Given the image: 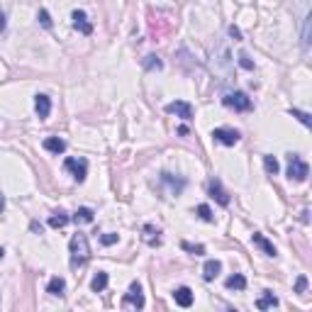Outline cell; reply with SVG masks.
<instances>
[{"mask_svg":"<svg viewBox=\"0 0 312 312\" xmlns=\"http://www.w3.org/2000/svg\"><path fill=\"white\" fill-rule=\"evenodd\" d=\"M37 20L42 22V27H47V30L52 27V17H49V13H47V10H39V15H37Z\"/></svg>","mask_w":312,"mask_h":312,"instance_id":"f546056e","label":"cell"},{"mask_svg":"<svg viewBox=\"0 0 312 312\" xmlns=\"http://www.w3.org/2000/svg\"><path fill=\"white\" fill-rule=\"evenodd\" d=\"M161 181H164V183H169V186L173 188V193H176V195L186 188V181H173V178H171V173H161Z\"/></svg>","mask_w":312,"mask_h":312,"instance_id":"7402d4cb","label":"cell"},{"mask_svg":"<svg viewBox=\"0 0 312 312\" xmlns=\"http://www.w3.org/2000/svg\"><path fill=\"white\" fill-rule=\"evenodd\" d=\"M208 193H210V198H215L222 208H227V205H229V193L222 188V183H220L217 178H212V181L208 183Z\"/></svg>","mask_w":312,"mask_h":312,"instance_id":"52a82bcc","label":"cell"},{"mask_svg":"<svg viewBox=\"0 0 312 312\" xmlns=\"http://www.w3.org/2000/svg\"><path fill=\"white\" fill-rule=\"evenodd\" d=\"M93 220H95V212L90 208H78L76 215H73V222L76 225H90Z\"/></svg>","mask_w":312,"mask_h":312,"instance_id":"2e32d148","label":"cell"},{"mask_svg":"<svg viewBox=\"0 0 312 312\" xmlns=\"http://www.w3.org/2000/svg\"><path fill=\"white\" fill-rule=\"evenodd\" d=\"M256 307H259V310H271V307H278V297H276L273 293H268V290H266V293H263V295L256 300Z\"/></svg>","mask_w":312,"mask_h":312,"instance_id":"ac0fdd59","label":"cell"},{"mask_svg":"<svg viewBox=\"0 0 312 312\" xmlns=\"http://www.w3.org/2000/svg\"><path fill=\"white\" fill-rule=\"evenodd\" d=\"M181 246H183L186 251H191V254H195V256H200V254H205V246H203V244H195V246H193V244H188V242H183Z\"/></svg>","mask_w":312,"mask_h":312,"instance_id":"4316f807","label":"cell"},{"mask_svg":"<svg viewBox=\"0 0 312 312\" xmlns=\"http://www.w3.org/2000/svg\"><path fill=\"white\" fill-rule=\"evenodd\" d=\"M305 288H307V278L300 276V278L295 280V293H305Z\"/></svg>","mask_w":312,"mask_h":312,"instance_id":"4dcf8cb0","label":"cell"},{"mask_svg":"<svg viewBox=\"0 0 312 312\" xmlns=\"http://www.w3.org/2000/svg\"><path fill=\"white\" fill-rule=\"evenodd\" d=\"M212 139L225 144V146H234L239 141V132L232 127H217V129H212Z\"/></svg>","mask_w":312,"mask_h":312,"instance_id":"5b68a950","label":"cell"},{"mask_svg":"<svg viewBox=\"0 0 312 312\" xmlns=\"http://www.w3.org/2000/svg\"><path fill=\"white\" fill-rule=\"evenodd\" d=\"M5 210V195H3V191H0V212Z\"/></svg>","mask_w":312,"mask_h":312,"instance_id":"836d02e7","label":"cell"},{"mask_svg":"<svg viewBox=\"0 0 312 312\" xmlns=\"http://www.w3.org/2000/svg\"><path fill=\"white\" fill-rule=\"evenodd\" d=\"M69 251H71V266H83L88 259H90V244H88V237L76 232L69 242Z\"/></svg>","mask_w":312,"mask_h":312,"instance_id":"6da1fadb","label":"cell"},{"mask_svg":"<svg viewBox=\"0 0 312 312\" xmlns=\"http://www.w3.org/2000/svg\"><path fill=\"white\" fill-rule=\"evenodd\" d=\"M302 49L310 52V17H305V27H302Z\"/></svg>","mask_w":312,"mask_h":312,"instance_id":"484cf974","label":"cell"},{"mask_svg":"<svg viewBox=\"0 0 312 312\" xmlns=\"http://www.w3.org/2000/svg\"><path fill=\"white\" fill-rule=\"evenodd\" d=\"M178 134H181V137H186V134H188V127H186V124H183V127H178Z\"/></svg>","mask_w":312,"mask_h":312,"instance_id":"d590c367","label":"cell"},{"mask_svg":"<svg viewBox=\"0 0 312 312\" xmlns=\"http://www.w3.org/2000/svg\"><path fill=\"white\" fill-rule=\"evenodd\" d=\"M195 212L200 215V220H205V222H212L215 220V215H212V210L208 208V205H198L195 208Z\"/></svg>","mask_w":312,"mask_h":312,"instance_id":"d4e9b609","label":"cell"},{"mask_svg":"<svg viewBox=\"0 0 312 312\" xmlns=\"http://www.w3.org/2000/svg\"><path fill=\"white\" fill-rule=\"evenodd\" d=\"M288 112H290L297 122H302L305 127H312V120H310V115H307V112H302V110H297V107H290Z\"/></svg>","mask_w":312,"mask_h":312,"instance_id":"603a6c76","label":"cell"},{"mask_svg":"<svg viewBox=\"0 0 312 312\" xmlns=\"http://www.w3.org/2000/svg\"><path fill=\"white\" fill-rule=\"evenodd\" d=\"M144 232L154 234V227H151V225H146V227H144ZM149 244H151V246H159V244H161V239H159V237H156V239H149Z\"/></svg>","mask_w":312,"mask_h":312,"instance_id":"1f68e13d","label":"cell"},{"mask_svg":"<svg viewBox=\"0 0 312 312\" xmlns=\"http://www.w3.org/2000/svg\"><path fill=\"white\" fill-rule=\"evenodd\" d=\"M220 271H222V263H220L217 259H208L205 266H203V278H205V280H215V278L220 276Z\"/></svg>","mask_w":312,"mask_h":312,"instance_id":"8fae6325","label":"cell"},{"mask_svg":"<svg viewBox=\"0 0 312 312\" xmlns=\"http://www.w3.org/2000/svg\"><path fill=\"white\" fill-rule=\"evenodd\" d=\"M5 30V15H3V10H0V32Z\"/></svg>","mask_w":312,"mask_h":312,"instance_id":"e575fe53","label":"cell"},{"mask_svg":"<svg viewBox=\"0 0 312 312\" xmlns=\"http://www.w3.org/2000/svg\"><path fill=\"white\" fill-rule=\"evenodd\" d=\"M239 66H242L244 71H254V61H251V59H249V56H246L244 52L239 54Z\"/></svg>","mask_w":312,"mask_h":312,"instance_id":"83f0119b","label":"cell"},{"mask_svg":"<svg viewBox=\"0 0 312 312\" xmlns=\"http://www.w3.org/2000/svg\"><path fill=\"white\" fill-rule=\"evenodd\" d=\"M251 242H254V244H256V246H259V249H261V251L266 254V256H276V246H273V244H271V242H268V239H266L263 234H259V232H254V237H251Z\"/></svg>","mask_w":312,"mask_h":312,"instance_id":"4fadbf2b","label":"cell"},{"mask_svg":"<svg viewBox=\"0 0 312 312\" xmlns=\"http://www.w3.org/2000/svg\"><path fill=\"white\" fill-rule=\"evenodd\" d=\"M64 169H66L78 183H83L86 176H88V161H86V159H66V161H64Z\"/></svg>","mask_w":312,"mask_h":312,"instance_id":"277c9868","label":"cell"},{"mask_svg":"<svg viewBox=\"0 0 312 312\" xmlns=\"http://www.w3.org/2000/svg\"><path fill=\"white\" fill-rule=\"evenodd\" d=\"M263 169H266V173H268V176H276V173H278V169H280V166H278V159H276V156H271V154H266V156H263Z\"/></svg>","mask_w":312,"mask_h":312,"instance_id":"44dd1931","label":"cell"},{"mask_svg":"<svg viewBox=\"0 0 312 312\" xmlns=\"http://www.w3.org/2000/svg\"><path fill=\"white\" fill-rule=\"evenodd\" d=\"M69 220H71V217H69L64 210H59L56 215H52V217H49V227H54V229H61V227H66V225H69Z\"/></svg>","mask_w":312,"mask_h":312,"instance_id":"ffe728a7","label":"cell"},{"mask_svg":"<svg viewBox=\"0 0 312 312\" xmlns=\"http://www.w3.org/2000/svg\"><path fill=\"white\" fill-rule=\"evenodd\" d=\"M44 149L52 151V154H64L66 151V141L61 137H47L44 139Z\"/></svg>","mask_w":312,"mask_h":312,"instance_id":"5bb4252c","label":"cell"},{"mask_svg":"<svg viewBox=\"0 0 312 312\" xmlns=\"http://www.w3.org/2000/svg\"><path fill=\"white\" fill-rule=\"evenodd\" d=\"M222 105H225V107H232V110H237V112H249V110L254 107L251 98H249L246 93H242V90L227 93V95L222 98Z\"/></svg>","mask_w":312,"mask_h":312,"instance_id":"3957f363","label":"cell"},{"mask_svg":"<svg viewBox=\"0 0 312 312\" xmlns=\"http://www.w3.org/2000/svg\"><path fill=\"white\" fill-rule=\"evenodd\" d=\"M229 37H232L234 42H239V39H242V32H239V27H234V25H232V27H229Z\"/></svg>","mask_w":312,"mask_h":312,"instance_id":"d6a6232c","label":"cell"},{"mask_svg":"<svg viewBox=\"0 0 312 312\" xmlns=\"http://www.w3.org/2000/svg\"><path fill=\"white\" fill-rule=\"evenodd\" d=\"M166 112H171V115H176V117H181V120H193V105L191 103H186V100H176V103H169L166 105Z\"/></svg>","mask_w":312,"mask_h":312,"instance_id":"8992f818","label":"cell"},{"mask_svg":"<svg viewBox=\"0 0 312 312\" xmlns=\"http://www.w3.org/2000/svg\"><path fill=\"white\" fill-rule=\"evenodd\" d=\"M124 305H132V307H137V310H141L144 307V295H141V285L134 280L132 285H129V293L124 295V300H122Z\"/></svg>","mask_w":312,"mask_h":312,"instance_id":"ba28073f","label":"cell"},{"mask_svg":"<svg viewBox=\"0 0 312 312\" xmlns=\"http://www.w3.org/2000/svg\"><path fill=\"white\" fill-rule=\"evenodd\" d=\"M225 285H227L229 290H244V288H246V278H244L242 273H234V276H229V278L225 280Z\"/></svg>","mask_w":312,"mask_h":312,"instance_id":"d6986e66","label":"cell"},{"mask_svg":"<svg viewBox=\"0 0 312 312\" xmlns=\"http://www.w3.org/2000/svg\"><path fill=\"white\" fill-rule=\"evenodd\" d=\"M144 69H149V71H161L164 69V61H159V56H146L144 59Z\"/></svg>","mask_w":312,"mask_h":312,"instance_id":"cb8c5ba5","label":"cell"},{"mask_svg":"<svg viewBox=\"0 0 312 312\" xmlns=\"http://www.w3.org/2000/svg\"><path fill=\"white\" fill-rule=\"evenodd\" d=\"M35 112L39 115V120H47L49 112H52V98L44 95V93L35 95Z\"/></svg>","mask_w":312,"mask_h":312,"instance_id":"30bf717a","label":"cell"},{"mask_svg":"<svg viewBox=\"0 0 312 312\" xmlns=\"http://www.w3.org/2000/svg\"><path fill=\"white\" fill-rule=\"evenodd\" d=\"M173 300H176V305H181V307H191V305H193V290L186 288V285H181V288H176Z\"/></svg>","mask_w":312,"mask_h":312,"instance_id":"7c38bea8","label":"cell"},{"mask_svg":"<svg viewBox=\"0 0 312 312\" xmlns=\"http://www.w3.org/2000/svg\"><path fill=\"white\" fill-rule=\"evenodd\" d=\"M64 290H66V280H64L61 276H54V278L47 283V293H49V295H59V297H61Z\"/></svg>","mask_w":312,"mask_h":312,"instance_id":"9a60e30c","label":"cell"},{"mask_svg":"<svg viewBox=\"0 0 312 312\" xmlns=\"http://www.w3.org/2000/svg\"><path fill=\"white\" fill-rule=\"evenodd\" d=\"M3 256H5V249H3V246H0V259H3Z\"/></svg>","mask_w":312,"mask_h":312,"instance_id":"8d00e7d4","label":"cell"},{"mask_svg":"<svg viewBox=\"0 0 312 312\" xmlns=\"http://www.w3.org/2000/svg\"><path fill=\"white\" fill-rule=\"evenodd\" d=\"M307 176H310V166L300 159L297 154H290L288 156V178L302 183V181H307Z\"/></svg>","mask_w":312,"mask_h":312,"instance_id":"7a4b0ae2","label":"cell"},{"mask_svg":"<svg viewBox=\"0 0 312 312\" xmlns=\"http://www.w3.org/2000/svg\"><path fill=\"white\" fill-rule=\"evenodd\" d=\"M71 17H73V27H76L81 35H86V37H88V35H93V25L88 22V15H86L83 10H73V15H71Z\"/></svg>","mask_w":312,"mask_h":312,"instance_id":"9c48e42d","label":"cell"},{"mask_svg":"<svg viewBox=\"0 0 312 312\" xmlns=\"http://www.w3.org/2000/svg\"><path fill=\"white\" fill-rule=\"evenodd\" d=\"M117 239H120V237L110 232V234H103V237H100V244H103V246H112V244H117Z\"/></svg>","mask_w":312,"mask_h":312,"instance_id":"f1b7e54d","label":"cell"},{"mask_svg":"<svg viewBox=\"0 0 312 312\" xmlns=\"http://www.w3.org/2000/svg\"><path fill=\"white\" fill-rule=\"evenodd\" d=\"M107 283H110L107 273H105V271H98V273L93 276V280H90V288H93V293H103V290L107 288Z\"/></svg>","mask_w":312,"mask_h":312,"instance_id":"e0dca14e","label":"cell"}]
</instances>
